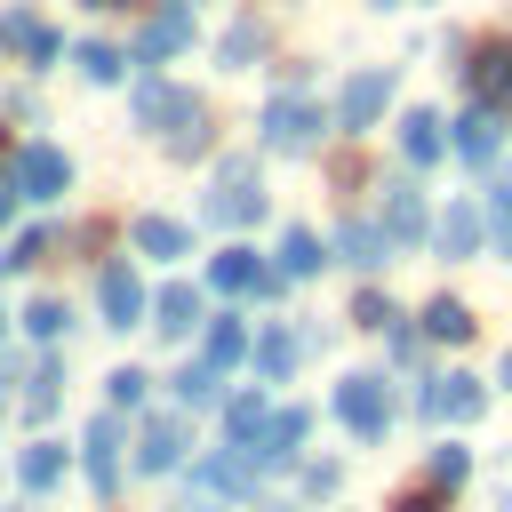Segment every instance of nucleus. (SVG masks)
<instances>
[{
  "instance_id": "39448f33",
  "label": "nucleus",
  "mask_w": 512,
  "mask_h": 512,
  "mask_svg": "<svg viewBox=\"0 0 512 512\" xmlns=\"http://www.w3.org/2000/svg\"><path fill=\"white\" fill-rule=\"evenodd\" d=\"M336 424H344L352 440H368V448H376V440L392 432V384H384L376 368H352V376L336 384Z\"/></svg>"
},
{
  "instance_id": "f8f14e48",
  "label": "nucleus",
  "mask_w": 512,
  "mask_h": 512,
  "mask_svg": "<svg viewBox=\"0 0 512 512\" xmlns=\"http://www.w3.org/2000/svg\"><path fill=\"white\" fill-rule=\"evenodd\" d=\"M448 152H456L464 168H488V160L504 152V104H472V112H456Z\"/></svg>"
},
{
  "instance_id": "c756f323",
  "label": "nucleus",
  "mask_w": 512,
  "mask_h": 512,
  "mask_svg": "<svg viewBox=\"0 0 512 512\" xmlns=\"http://www.w3.org/2000/svg\"><path fill=\"white\" fill-rule=\"evenodd\" d=\"M16 480H24V496H48V488H56V480H64V448H56V440H40V432H32V448H24V456H16Z\"/></svg>"
},
{
  "instance_id": "6e6552de",
  "label": "nucleus",
  "mask_w": 512,
  "mask_h": 512,
  "mask_svg": "<svg viewBox=\"0 0 512 512\" xmlns=\"http://www.w3.org/2000/svg\"><path fill=\"white\" fill-rule=\"evenodd\" d=\"M0 48H8L32 80H40V72H56V56H72V48H64V32H56L48 16H32V8H8V16H0Z\"/></svg>"
},
{
  "instance_id": "09e8293b",
  "label": "nucleus",
  "mask_w": 512,
  "mask_h": 512,
  "mask_svg": "<svg viewBox=\"0 0 512 512\" xmlns=\"http://www.w3.org/2000/svg\"><path fill=\"white\" fill-rule=\"evenodd\" d=\"M0 56H8V48H0Z\"/></svg>"
},
{
  "instance_id": "1a4fd4ad",
  "label": "nucleus",
  "mask_w": 512,
  "mask_h": 512,
  "mask_svg": "<svg viewBox=\"0 0 512 512\" xmlns=\"http://www.w3.org/2000/svg\"><path fill=\"white\" fill-rule=\"evenodd\" d=\"M144 312H152V296H144V280H136V264H96V328H144Z\"/></svg>"
},
{
  "instance_id": "79ce46f5",
  "label": "nucleus",
  "mask_w": 512,
  "mask_h": 512,
  "mask_svg": "<svg viewBox=\"0 0 512 512\" xmlns=\"http://www.w3.org/2000/svg\"><path fill=\"white\" fill-rule=\"evenodd\" d=\"M336 480H344L336 464H304V496H336Z\"/></svg>"
},
{
  "instance_id": "7c9ffc66",
  "label": "nucleus",
  "mask_w": 512,
  "mask_h": 512,
  "mask_svg": "<svg viewBox=\"0 0 512 512\" xmlns=\"http://www.w3.org/2000/svg\"><path fill=\"white\" fill-rule=\"evenodd\" d=\"M472 328H480L472 304H456V296H432V304H424V336H432V344H472Z\"/></svg>"
},
{
  "instance_id": "ddd939ff",
  "label": "nucleus",
  "mask_w": 512,
  "mask_h": 512,
  "mask_svg": "<svg viewBox=\"0 0 512 512\" xmlns=\"http://www.w3.org/2000/svg\"><path fill=\"white\" fill-rule=\"evenodd\" d=\"M376 224H384V240H392V248H416V240H432L424 192H416L408 176H392V184H384V200H376Z\"/></svg>"
},
{
  "instance_id": "f704fd0d",
  "label": "nucleus",
  "mask_w": 512,
  "mask_h": 512,
  "mask_svg": "<svg viewBox=\"0 0 512 512\" xmlns=\"http://www.w3.org/2000/svg\"><path fill=\"white\" fill-rule=\"evenodd\" d=\"M48 248H56V232H48V224H32V232H16V240L0 248V280H8V272H32V264H40Z\"/></svg>"
},
{
  "instance_id": "393cba45",
  "label": "nucleus",
  "mask_w": 512,
  "mask_h": 512,
  "mask_svg": "<svg viewBox=\"0 0 512 512\" xmlns=\"http://www.w3.org/2000/svg\"><path fill=\"white\" fill-rule=\"evenodd\" d=\"M72 72H80L88 88H120V80H128V48H112V40H72Z\"/></svg>"
},
{
  "instance_id": "423d86ee",
  "label": "nucleus",
  "mask_w": 512,
  "mask_h": 512,
  "mask_svg": "<svg viewBox=\"0 0 512 512\" xmlns=\"http://www.w3.org/2000/svg\"><path fill=\"white\" fill-rule=\"evenodd\" d=\"M192 112H208L192 88H176V80H160V72H144L136 88H128V120L144 128V136H176Z\"/></svg>"
},
{
  "instance_id": "cd10ccee",
  "label": "nucleus",
  "mask_w": 512,
  "mask_h": 512,
  "mask_svg": "<svg viewBox=\"0 0 512 512\" xmlns=\"http://www.w3.org/2000/svg\"><path fill=\"white\" fill-rule=\"evenodd\" d=\"M168 392H176V408H216V400H224V368H216V360H184V368L168 376Z\"/></svg>"
},
{
  "instance_id": "37998d69",
  "label": "nucleus",
  "mask_w": 512,
  "mask_h": 512,
  "mask_svg": "<svg viewBox=\"0 0 512 512\" xmlns=\"http://www.w3.org/2000/svg\"><path fill=\"white\" fill-rule=\"evenodd\" d=\"M16 208H24V200H16V176H0V224H8Z\"/></svg>"
},
{
  "instance_id": "4be33fe9",
  "label": "nucleus",
  "mask_w": 512,
  "mask_h": 512,
  "mask_svg": "<svg viewBox=\"0 0 512 512\" xmlns=\"http://www.w3.org/2000/svg\"><path fill=\"white\" fill-rule=\"evenodd\" d=\"M128 240H136V256H152V264L192 256V224H176V216H136V224H128Z\"/></svg>"
},
{
  "instance_id": "aec40b11",
  "label": "nucleus",
  "mask_w": 512,
  "mask_h": 512,
  "mask_svg": "<svg viewBox=\"0 0 512 512\" xmlns=\"http://www.w3.org/2000/svg\"><path fill=\"white\" fill-rule=\"evenodd\" d=\"M264 48H272L264 16H232V24L216 32V72H248V64H264Z\"/></svg>"
},
{
  "instance_id": "a19ab883",
  "label": "nucleus",
  "mask_w": 512,
  "mask_h": 512,
  "mask_svg": "<svg viewBox=\"0 0 512 512\" xmlns=\"http://www.w3.org/2000/svg\"><path fill=\"white\" fill-rule=\"evenodd\" d=\"M0 120H32V128H40V88H8V104H0Z\"/></svg>"
},
{
  "instance_id": "58836bf2",
  "label": "nucleus",
  "mask_w": 512,
  "mask_h": 512,
  "mask_svg": "<svg viewBox=\"0 0 512 512\" xmlns=\"http://www.w3.org/2000/svg\"><path fill=\"white\" fill-rule=\"evenodd\" d=\"M488 232H496V248L512 256V176H496V184H488Z\"/></svg>"
},
{
  "instance_id": "49530a36",
  "label": "nucleus",
  "mask_w": 512,
  "mask_h": 512,
  "mask_svg": "<svg viewBox=\"0 0 512 512\" xmlns=\"http://www.w3.org/2000/svg\"><path fill=\"white\" fill-rule=\"evenodd\" d=\"M368 8H400V0H368Z\"/></svg>"
},
{
  "instance_id": "2f4dec72",
  "label": "nucleus",
  "mask_w": 512,
  "mask_h": 512,
  "mask_svg": "<svg viewBox=\"0 0 512 512\" xmlns=\"http://www.w3.org/2000/svg\"><path fill=\"white\" fill-rule=\"evenodd\" d=\"M16 328H24L32 344H56V336L72 328V304H64V296H32V304L16 312Z\"/></svg>"
},
{
  "instance_id": "a211bd4d",
  "label": "nucleus",
  "mask_w": 512,
  "mask_h": 512,
  "mask_svg": "<svg viewBox=\"0 0 512 512\" xmlns=\"http://www.w3.org/2000/svg\"><path fill=\"white\" fill-rule=\"evenodd\" d=\"M480 232H488V216H480L472 200H448V208L432 216V248H440L448 264H464V256H480Z\"/></svg>"
},
{
  "instance_id": "412c9836",
  "label": "nucleus",
  "mask_w": 512,
  "mask_h": 512,
  "mask_svg": "<svg viewBox=\"0 0 512 512\" xmlns=\"http://www.w3.org/2000/svg\"><path fill=\"white\" fill-rule=\"evenodd\" d=\"M328 248H336L352 272H376V264H392V240H384V224H368V216H344Z\"/></svg>"
},
{
  "instance_id": "a18cd8bd",
  "label": "nucleus",
  "mask_w": 512,
  "mask_h": 512,
  "mask_svg": "<svg viewBox=\"0 0 512 512\" xmlns=\"http://www.w3.org/2000/svg\"><path fill=\"white\" fill-rule=\"evenodd\" d=\"M496 376H504V392H512V344H504V368H496Z\"/></svg>"
},
{
  "instance_id": "5701e85b",
  "label": "nucleus",
  "mask_w": 512,
  "mask_h": 512,
  "mask_svg": "<svg viewBox=\"0 0 512 512\" xmlns=\"http://www.w3.org/2000/svg\"><path fill=\"white\" fill-rule=\"evenodd\" d=\"M328 256H336V248H328L312 224H288V232H280V264H272V272H280V280H312Z\"/></svg>"
},
{
  "instance_id": "72a5a7b5",
  "label": "nucleus",
  "mask_w": 512,
  "mask_h": 512,
  "mask_svg": "<svg viewBox=\"0 0 512 512\" xmlns=\"http://www.w3.org/2000/svg\"><path fill=\"white\" fill-rule=\"evenodd\" d=\"M424 480H440V488L456 496V488L472 480V448H464V440H440V448L424 456Z\"/></svg>"
},
{
  "instance_id": "6ab92c4d",
  "label": "nucleus",
  "mask_w": 512,
  "mask_h": 512,
  "mask_svg": "<svg viewBox=\"0 0 512 512\" xmlns=\"http://www.w3.org/2000/svg\"><path fill=\"white\" fill-rule=\"evenodd\" d=\"M400 160H408V168H440V160H448V128H440L432 104L400 112Z\"/></svg>"
},
{
  "instance_id": "2eb2a0df",
  "label": "nucleus",
  "mask_w": 512,
  "mask_h": 512,
  "mask_svg": "<svg viewBox=\"0 0 512 512\" xmlns=\"http://www.w3.org/2000/svg\"><path fill=\"white\" fill-rule=\"evenodd\" d=\"M184 448H192V432H184V408H168V416H152V424L136 432V472H144V480H160V472H184Z\"/></svg>"
},
{
  "instance_id": "dca6fc26",
  "label": "nucleus",
  "mask_w": 512,
  "mask_h": 512,
  "mask_svg": "<svg viewBox=\"0 0 512 512\" xmlns=\"http://www.w3.org/2000/svg\"><path fill=\"white\" fill-rule=\"evenodd\" d=\"M304 432H312V408H296V400H288V408H272V416H264V432H256V448H248V456H256V472L296 464V456H304Z\"/></svg>"
},
{
  "instance_id": "4c0bfd02",
  "label": "nucleus",
  "mask_w": 512,
  "mask_h": 512,
  "mask_svg": "<svg viewBox=\"0 0 512 512\" xmlns=\"http://www.w3.org/2000/svg\"><path fill=\"white\" fill-rule=\"evenodd\" d=\"M392 320H400V304H392L384 288H360V296H352V328H376V336H384Z\"/></svg>"
},
{
  "instance_id": "a878e982",
  "label": "nucleus",
  "mask_w": 512,
  "mask_h": 512,
  "mask_svg": "<svg viewBox=\"0 0 512 512\" xmlns=\"http://www.w3.org/2000/svg\"><path fill=\"white\" fill-rule=\"evenodd\" d=\"M248 360H256V376H264V384H280V376H296L304 336H296V328H264V336L248 344Z\"/></svg>"
},
{
  "instance_id": "de8ad7c7",
  "label": "nucleus",
  "mask_w": 512,
  "mask_h": 512,
  "mask_svg": "<svg viewBox=\"0 0 512 512\" xmlns=\"http://www.w3.org/2000/svg\"><path fill=\"white\" fill-rule=\"evenodd\" d=\"M0 336H8V312H0Z\"/></svg>"
},
{
  "instance_id": "bb28decb",
  "label": "nucleus",
  "mask_w": 512,
  "mask_h": 512,
  "mask_svg": "<svg viewBox=\"0 0 512 512\" xmlns=\"http://www.w3.org/2000/svg\"><path fill=\"white\" fill-rule=\"evenodd\" d=\"M248 344H256V336H248V320H240V312H216V320H208V336H200V360L240 368V360H248Z\"/></svg>"
},
{
  "instance_id": "f3484780",
  "label": "nucleus",
  "mask_w": 512,
  "mask_h": 512,
  "mask_svg": "<svg viewBox=\"0 0 512 512\" xmlns=\"http://www.w3.org/2000/svg\"><path fill=\"white\" fill-rule=\"evenodd\" d=\"M144 328H160V336L176 344V336H192V328H208V296H200L192 280H168V288L152 296V312H144Z\"/></svg>"
},
{
  "instance_id": "4468645a",
  "label": "nucleus",
  "mask_w": 512,
  "mask_h": 512,
  "mask_svg": "<svg viewBox=\"0 0 512 512\" xmlns=\"http://www.w3.org/2000/svg\"><path fill=\"white\" fill-rule=\"evenodd\" d=\"M80 472H88V488H96V496H112V488H120V408L88 416V432H80Z\"/></svg>"
},
{
  "instance_id": "20e7f679",
  "label": "nucleus",
  "mask_w": 512,
  "mask_h": 512,
  "mask_svg": "<svg viewBox=\"0 0 512 512\" xmlns=\"http://www.w3.org/2000/svg\"><path fill=\"white\" fill-rule=\"evenodd\" d=\"M200 40V8L192 0H152L144 8V24H136V40H128V64H144V72H160L168 56H184Z\"/></svg>"
},
{
  "instance_id": "7ed1b4c3",
  "label": "nucleus",
  "mask_w": 512,
  "mask_h": 512,
  "mask_svg": "<svg viewBox=\"0 0 512 512\" xmlns=\"http://www.w3.org/2000/svg\"><path fill=\"white\" fill-rule=\"evenodd\" d=\"M8 176H16V200L56 208V200L72 192V152H64L56 136H24V144H8Z\"/></svg>"
},
{
  "instance_id": "c85d7f7f",
  "label": "nucleus",
  "mask_w": 512,
  "mask_h": 512,
  "mask_svg": "<svg viewBox=\"0 0 512 512\" xmlns=\"http://www.w3.org/2000/svg\"><path fill=\"white\" fill-rule=\"evenodd\" d=\"M264 416H272V400H264V384H256V392H232V400H224V440H232V448H256V432H264Z\"/></svg>"
},
{
  "instance_id": "e433bc0d",
  "label": "nucleus",
  "mask_w": 512,
  "mask_h": 512,
  "mask_svg": "<svg viewBox=\"0 0 512 512\" xmlns=\"http://www.w3.org/2000/svg\"><path fill=\"white\" fill-rule=\"evenodd\" d=\"M144 400H152V376H144V368H112V376H104V408L128 416V408H144Z\"/></svg>"
},
{
  "instance_id": "c03bdc74",
  "label": "nucleus",
  "mask_w": 512,
  "mask_h": 512,
  "mask_svg": "<svg viewBox=\"0 0 512 512\" xmlns=\"http://www.w3.org/2000/svg\"><path fill=\"white\" fill-rule=\"evenodd\" d=\"M88 16H120V8H136V0H80Z\"/></svg>"
},
{
  "instance_id": "b1692460",
  "label": "nucleus",
  "mask_w": 512,
  "mask_h": 512,
  "mask_svg": "<svg viewBox=\"0 0 512 512\" xmlns=\"http://www.w3.org/2000/svg\"><path fill=\"white\" fill-rule=\"evenodd\" d=\"M464 88H472V104H512V48H480L464 64Z\"/></svg>"
},
{
  "instance_id": "9b49d317",
  "label": "nucleus",
  "mask_w": 512,
  "mask_h": 512,
  "mask_svg": "<svg viewBox=\"0 0 512 512\" xmlns=\"http://www.w3.org/2000/svg\"><path fill=\"white\" fill-rule=\"evenodd\" d=\"M480 408H488V384L480 376H456V368L448 376H424V392H416V416L424 424H472Z\"/></svg>"
},
{
  "instance_id": "9d476101",
  "label": "nucleus",
  "mask_w": 512,
  "mask_h": 512,
  "mask_svg": "<svg viewBox=\"0 0 512 512\" xmlns=\"http://www.w3.org/2000/svg\"><path fill=\"white\" fill-rule=\"evenodd\" d=\"M208 288H216V296H280L288 280H280L256 248H240V240H232V248H216V256H208Z\"/></svg>"
},
{
  "instance_id": "f03ea898",
  "label": "nucleus",
  "mask_w": 512,
  "mask_h": 512,
  "mask_svg": "<svg viewBox=\"0 0 512 512\" xmlns=\"http://www.w3.org/2000/svg\"><path fill=\"white\" fill-rule=\"evenodd\" d=\"M272 200H264V176H256V152H224L216 160V176H208V200H200V216L208 224H224V232H240V224H256Z\"/></svg>"
},
{
  "instance_id": "f257e3e1",
  "label": "nucleus",
  "mask_w": 512,
  "mask_h": 512,
  "mask_svg": "<svg viewBox=\"0 0 512 512\" xmlns=\"http://www.w3.org/2000/svg\"><path fill=\"white\" fill-rule=\"evenodd\" d=\"M336 128V112H320L304 88H272L264 96V112H256V144L264 152H288V160H304V152H320V136Z\"/></svg>"
},
{
  "instance_id": "ea45409f",
  "label": "nucleus",
  "mask_w": 512,
  "mask_h": 512,
  "mask_svg": "<svg viewBox=\"0 0 512 512\" xmlns=\"http://www.w3.org/2000/svg\"><path fill=\"white\" fill-rule=\"evenodd\" d=\"M440 496H448V488H440V480H424V488H400V496H392V512H440Z\"/></svg>"
},
{
  "instance_id": "c9c22d12",
  "label": "nucleus",
  "mask_w": 512,
  "mask_h": 512,
  "mask_svg": "<svg viewBox=\"0 0 512 512\" xmlns=\"http://www.w3.org/2000/svg\"><path fill=\"white\" fill-rule=\"evenodd\" d=\"M208 152H216V120H208V112H192V120L168 136V160H208Z\"/></svg>"
},
{
  "instance_id": "0eeeda50",
  "label": "nucleus",
  "mask_w": 512,
  "mask_h": 512,
  "mask_svg": "<svg viewBox=\"0 0 512 512\" xmlns=\"http://www.w3.org/2000/svg\"><path fill=\"white\" fill-rule=\"evenodd\" d=\"M392 96H400V72H392V64H360V72L344 80V96H336V128H344V136H368Z\"/></svg>"
},
{
  "instance_id": "473e14b6",
  "label": "nucleus",
  "mask_w": 512,
  "mask_h": 512,
  "mask_svg": "<svg viewBox=\"0 0 512 512\" xmlns=\"http://www.w3.org/2000/svg\"><path fill=\"white\" fill-rule=\"evenodd\" d=\"M56 400H64V368H56V360H40V368H32V392H24V424L40 432V424L56 416Z\"/></svg>"
}]
</instances>
